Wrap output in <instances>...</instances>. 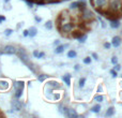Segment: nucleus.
Wrapping results in <instances>:
<instances>
[{"label":"nucleus","instance_id":"obj_1","mask_svg":"<svg viewBox=\"0 0 122 118\" xmlns=\"http://www.w3.org/2000/svg\"><path fill=\"white\" fill-rule=\"evenodd\" d=\"M16 54H17V56L19 57V59H20V60L23 61L25 64H27V63L30 61L29 57H28L27 52H26L24 48H18V49H17V52H16Z\"/></svg>","mask_w":122,"mask_h":118},{"label":"nucleus","instance_id":"obj_2","mask_svg":"<svg viewBox=\"0 0 122 118\" xmlns=\"http://www.w3.org/2000/svg\"><path fill=\"white\" fill-rule=\"evenodd\" d=\"M11 105H12V110L16 111V112H19V111H21L24 107H25V103L21 102V101H19L17 98L11 102Z\"/></svg>","mask_w":122,"mask_h":118},{"label":"nucleus","instance_id":"obj_3","mask_svg":"<svg viewBox=\"0 0 122 118\" xmlns=\"http://www.w3.org/2000/svg\"><path fill=\"white\" fill-rule=\"evenodd\" d=\"M17 52V48L13 45H5V46L2 48V53L3 55H15Z\"/></svg>","mask_w":122,"mask_h":118},{"label":"nucleus","instance_id":"obj_4","mask_svg":"<svg viewBox=\"0 0 122 118\" xmlns=\"http://www.w3.org/2000/svg\"><path fill=\"white\" fill-rule=\"evenodd\" d=\"M47 87L51 88L54 91L55 90H60V89L63 88L62 85H61L59 82H57V80H48V82H47Z\"/></svg>","mask_w":122,"mask_h":118},{"label":"nucleus","instance_id":"obj_5","mask_svg":"<svg viewBox=\"0 0 122 118\" xmlns=\"http://www.w3.org/2000/svg\"><path fill=\"white\" fill-rule=\"evenodd\" d=\"M107 4H108V0H93V4H92V8H107Z\"/></svg>","mask_w":122,"mask_h":118},{"label":"nucleus","instance_id":"obj_6","mask_svg":"<svg viewBox=\"0 0 122 118\" xmlns=\"http://www.w3.org/2000/svg\"><path fill=\"white\" fill-rule=\"evenodd\" d=\"M14 89H25V82L24 80H15L13 83Z\"/></svg>","mask_w":122,"mask_h":118},{"label":"nucleus","instance_id":"obj_7","mask_svg":"<svg viewBox=\"0 0 122 118\" xmlns=\"http://www.w3.org/2000/svg\"><path fill=\"white\" fill-rule=\"evenodd\" d=\"M110 44H112V46H114V47H119L121 45V39H120V37H118V36L114 37Z\"/></svg>","mask_w":122,"mask_h":118},{"label":"nucleus","instance_id":"obj_8","mask_svg":"<svg viewBox=\"0 0 122 118\" xmlns=\"http://www.w3.org/2000/svg\"><path fill=\"white\" fill-rule=\"evenodd\" d=\"M58 110H59L60 114H62L63 116L67 117V111H69V108H67L65 105H63V104H59V106H58Z\"/></svg>","mask_w":122,"mask_h":118},{"label":"nucleus","instance_id":"obj_9","mask_svg":"<svg viewBox=\"0 0 122 118\" xmlns=\"http://www.w3.org/2000/svg\"><path fill=\"white\" fill-rule=\"evenodd\" d=\"M28 67V69L30 70V71L32 72V73H36V74H38V67H36L34 63H32L31 61H29V62L26 64Z\"/></svg>","mask_w":122,"mask_h":118},{"label":"nucleus","instance_id":"obj_10","mask_svg":"<svg viewBox=\"0 0 122 118\" xmlns=\"http://www.w3.org/2000/svg\"><path fill=\"white\" fill-rule=\"evenodd\" d=\"M10 84H9L8 80H0V90H6L9 88Z\"/></svg>","mask_w":122,"mask_h":118},{"label":"nucleus","instance_id":"obj_11","mask_svg":"<svg viewBox=\"0 0 122 118\" xmlns=\"http://www.w3.org/2000/svg\"><path fill=\"white\" fill-rule=\"evenodd\" d=\"M67 46H69V44H64V45L59 44V45H57V47H56V49H55V53L56 54H61L63 51H64V48H66Z\"/></svg>","mask_w":122,"mask_h":118},{"label":"nucleus","instance_id":"obj_12","mask_svg":"<svg viewBox=\"0 0 122 118\" xmlns=\"http://www.w3.org/2000/svg\"><path fill=\"white\" fill-rule=\"evenodd\" d=\"M110 21V27L112 28V29H117V28L120 27V21L119 19H112V21Z\"/></svg>","mask_w":122,"mask_h":118},{"label":"nucleus","instance_id":"obj_13","mask_svg":"<svg viewBox=\"0 0 122 118\" xmlns=\"http://www.w3.org/2000/svg\"><path fill=\"white\" fill-rule=\"evenodd\" d=\"M67 117H70V118L78 117V114H77V112H76V110H74V108H69V111H67Z\"/></svg>","mask_w":122,"mask_h":118},{"label":"nucleus","instance_id":"obj_14","mask_svg":"<svg viewBox=\"0 0 122 118\" xmlns=\"http://www.w3.org/2000/svg\"><path fill=\"white\" fill-rule=\"evenodd\" d=\"M62 80L64 82V84L69 87L70 85H71V75H70V74H65V75H63L62 76Z\"/></svg>","mask_w":122,"mask_h":118},{"label":"nucleus","instance_id":"obj_15","mask_svg":"<svg viewBox=\"0 0 122 118\" xmlns=\"http://www.w3.org/2000/svg\"><path fill=\"white\" fill-rule=\"evenodd\" d=\"M87 8V3H86V0H78V10H79V12L80 11H82L84 9H86Z\"/></svg>","mask_w":122,"mask_h":118},{"label":"nucleus","instance_id":"obj_16","mask_svg":"<svg viewBox=\"0 0 122 118\" xmlns=\"http://www.w3.org/2000/svg\"><path fill=\"white\" fill-rule=\"evenodd\" d=\"M28 31H29V36L30 38H33V37L36 36V33H38V29H36V27H30L29 29H28Z\"/></svg>","mask_w":122,"mask_h":118},{"label":"nucleus","instance_id":"obj_17","mask_svg":"<svg viewBox=\"0 0 122 118\" xmlns=\"http://www.w3.org/2000/svg\"><path fill=\"white\" fill-rule=\"evenodd\" d=\"M90 111L92 113H100V112H101V105H100L99 103H97L95 105H93L92 107H91Z\"/></svg>","mask_w":122,"mask_h":118},{"label":"nucleus","instance_id":"obj_18","mask_svg":"<svg viewBox=\"0 0 122 118\" xmlns=\"http://www.w3.org/2000/svg\"><path fill=\"white\" fill-rule=\"evenodd\" d=\"M114 114H115V107H114V106H110V107H108V110L106 111V113H105V115L107 117L112 116Z\"/></svg>","mask_w":122,"mask_h":118},{"label":"nucleus","instance_id":"obj_19","mask_svg":"<svg viewBox=\"0 0 122 118\" xmlns=\"http://www.w3.org/2000/svg\"><path fill=\"white\" fill-rule=\"evenodd\" d=\"M23 92H24V89H15L14 97L19 99V98H21V96H23Z\"/></svg>","mask_w":122,"mask_h":118},{"label":"nucleus","instance_id":"obj_20","mask_svg":"<svg viewBox=\"0 0 122 118\" xmlns=\"http://www.w3.org/2000/svg\"><path fill=\"white\" fill-rule=\"evenodd\" d=\"M94 101L97 102V103H101V102L104 101V96L103 95H97L94 97Z\"/></svg>","mask_w":122,"mask_h":118},{"label":"nucleus","instance_id":"obj_21","mask_svg":"<svg viewBox=\"0 0 122 118\" xmlns=\"http://www.w3.org/2000/svg\"><path fill=\"white\" fill-rule=\"evenodd\" d=\"M47 77H48V76L46 75V74H38V80L39 82H44L45 80H47Z\"/></svg>","mask_w":122,"mask_h":118},{"label":"nucleus","instance_id":"obj_22","mask_svg":"<svg viewBox=\"0 0 122 118\" xmlns=\"http://www.w3.org/2000/svg\"><path fill=\"white\" fill-rule=\"evenodd\" d=\"M45 28H46V29H48V30H51L54 28V23L51 21H46V23H45Z\"/></svg>","mask_w":122,"mask_h":118},{"label":"nucleus","instance_id":"obj_23","mask_svg":"<svg viewBox=\"0 0 122 118\" xmlns=\"http://www.w3.org/2000/svg\"><path fill=\"white\" fill-rule=\"evenodd\" d=\"M86 77H80L79 80H78V86L80 87V88H82V87H85V84H86Z\"/></svg>","mask_w":122,"mask_h":118},{"label":"nucleus","instance_id":"obj_24","mask_svg":"<svg viewBox=\"0 0 122 118\" xmlns=\"http://www.w3.org/2000/svg\"><path fill=\"white\" fill-rule=\"evenodd\" d=\"M76 55H77V54H76V52L74 51V49H70V51L67 52V57L69 58H75Z\"/></svg>","mask_w":122,"mask_h":118},{"label":"nucleus","instance_id":"obj_25","mask_svg":"<svg viewBox=\"0 0 122 118\" xmlns=\"http://www.w3.org/2000/svg\"><path fill=\"white\" fill-rule=\"evenodd\" d=\"M87 38H88V36H87L86 33H84L80 38H78V41H79V43H85L87 40Z\"/></svg>","mask_w":122,"mask_h":118},{"label":"nucleus","instance_id":"obj_26","mask_svg":"<svg viewBox=\"0 0 122 118\" xmlns=\"http://www.w3.org/2000/svg\"><path fill=\"white\" fill-rule=\"evenodd\" d=\"M77 8H78V1H74L70 4V9H71V10H75V9H77Z\"/></svg>","mask_w":122,"mask_h":118},{"label":"nucleus","instance_id":"obj_27","mask_svg":"<svg viewBox=\"0 0 122 118\" xmlns=\"http://www.w3.org/2000/svg\"><path fill=\"white\" fill-rule=\"evenodd\" d=\"M60 98H61V93L60 92H54V95H53V99L54 100L58 101V100H60Z\"/></svg>","mask_w":122,"mask_h":118},{"label":"nucleus","instance_id":"obj_28","mask_svg":"<svg viewBox=\"0 0 122 118\" xmlns=\"http://www.w3.org/2000/svg\"><path fill=\"white\" fill-rule=\"evenodd\" d=\"M82 61H84L85 64H90L91 63V58L90 57H86V58H84V60Z\"/></svg>","mask_w":122,"mask_h":118},{"label":"nucleus","instance_id":"obj_29","mask_svg":"<svg viewBox=\"0 0 122 118\" xmlns=\"http://www.w3.org/2000/svg\"><path fill=\"white\" fill-rule=\"evenodd\" d=\"M12 32H13L12 29H5V30H4V34H5L6 37H8V36H11V34H12Z\"/></svg>","mask_w":122,"mask_h":118},{"label":"nucleus","instance_id":"obj_30","mask_svg":"<svg viewBox=\"0 0 122 118\" xmlns=\"http://www.w3.org/2000/svg\"><path fill=\"white\" fill-rule=\"evenodd\" d=\"M114 65H115V67H114V70H115V71L118 72V71H120V70H121V65L119 64V63H116V64H114Z\"/></svg>","mask_w":122,"mask_h":118},{"label":"nucleus","instance_id":"obj_31","mask_svg":"<svg viewBox=\"0 0 122 118\" xmlns=\"http://www.w3.org/2000/svg\"><path fill=\"white\" fill-rule=\"evenodd\" d=\"M112 64H116V63H118V58H117L116 56H112Z\"/></svg>","mask_w":122,"mask_h":118},{"label":"nucleus","instance_id":"obj_32","mask_svg":"<svg viewBox=\"0 0 122 118\" xmlns=\"http://www.w3.org/2000/svg\"><path fill=\"white\" fill-rule=\"evenodd\" d=\"M110 74H112V76L114 78H116L117 76H118V73H117V71H115V70H112V71H110Z\"/></svg>","mask_w":122,"mask_h":118},{"label":"nucleus","instance_id":"obj_33","mask_svg":"<svg viewBox=\"0 0 122 118\" xmlns=\"http://www.w3.org/2000/svg\"><path fill=\"white\" fill-rule=\"evenodd\" d=\"M39 54H40V52H39L38 49H36V51H33V53H32V55H33L36 58H39Z\"/></svg>","mask_w":122,"mask_h":118},{"label":"nucleus","instance_id":"obj_34","mask_svg":"<svg viewBox=\"0 0 122 118\" xmlns=\"http://www.w3.org/2000/svg\"><path fill=\"white\" fill-rule=\"evenodd\" d=\"M104 47H105L106 49H109L110 47H112V44H110V43H107V42H105V43H104Z\"/></svg>","mask_w":122,"mask_h":118},{"label":"nucleus","instance_id":"obj_35","mask_svg":"<svg viewBox=\"0 0 122 118\" xmlns=\"http://www.w3.org/2000/svg\"><path fill=\"white\" fill-rule=\"evenodd\" d=\"M23 36L24 37H28V36H29V31H28V29L24 30V31H23Z\"/></svg>","mask_w":122,"mask_h":118},{"label":"nucleus","instance_id":"obj_36","mask_svg":"<svg viewBox=\"0 0 122 118\" xmlns=\"http://www.w3.org/2000/svg\"><path fill=\"white\" fill-rule=\"evenodd\" d=\"M97 92H103V86H102V85H99V87H97Z\"/></svg>","mask_w":122,"mask_h":118},{"label":"nucleus","instance_id":"obj_37","mask_svg":"<svg viewBox=\"0 0 122 118\" xmlns=\"http://www.w3.org/2000/svg\"><path fill=\"white\" fill-rule=\"evenodd\" d=\"M34 19H36V21H38V23H40V21H42V18H41L40 16H34Z\"/></svg>","mask_w":122,"mask_h":118},{"label":"nucleus","instance_id":"obj_38","mask_svg":"<svg viewBox=\"0 0 122 118\" xmlns=\"http://www.w3.org/2000/svg\"><path fill=\"white\" fill-rule=\"evenodd\" d=\"M92 58L95 59V60H97V59H99V56H97V53H93V54H92Z\"/></svg>","mask_w":122,"mask_h":118},{"label":"nucleus","instance_id":"obj_39","mask_svg":"<svg viewBox=\"0 0 122 118\" xmlns=\"http://www.w3.org/2000/svg\"><path fill=\"white\" fill-rule=\"evenodd\" d=\"M45 56V53L44 52H40V54H39V58H43Z\"/></svg>","mask_w":122,"mask_h":118},{"label":"nucleus","instance_id":"obj_40","mask_svg":"<svg viewBox=\"0 0 122 118\" xmlns=\"http://www.w3.org/2000/svg\"><path fill=\"white\" fill-rule=\"evenodd\" d=\"M79 69H80V65L79 64H76L75 67H74V70H75V71H79Z\"/></svg>","mask_w":122,"mask_h":118},{"label":"nucleus","instance_id":"obj_41","mask_svg":"<svg viewBox=\"0 0 122 118\" xmlns=\"http://www.w3.org/2000/svg\"><path fill=\"white\" fill-rule=\"evenodd\" d=\"M53 1L54 0H44V2H45V4H51V3H53Z\"/></svg>","mask_w":122,"mask_h":118},{"label":"nucleus","instance_id":"obj_42","mask_svg":"<svg viewBox=\"0 0 122 118\" xmlns=\"http://www.w3.org/2000/svg\"><path fill=\"white\" fill-rule=\"evenodd\" d=\"M60 44V41L59 40H56L55 42H54V46H57V45H59Z\"/></svg>","mask_w":122,"mask_h":118},{"label":"nucleus","instance_id":"obj_43","mask_svg":"<svg viewBox=\"0 0 122 118\" xmlns=\"http://www.w3.org/2000/svg\"><path fill=\"white\" fill-rule=\"evenodd\" d=\"M5 21V17L0 15V23H2V21Z\"/></svg>","mask_w":122,"mask_h":118},{"label":"nucleus","instance_id":"obj_44","mask_svg":"<svg viewBox=\"0 0 122 118\" xmlns=\"http://www.w3.org/2000/svg\"><path fill=\"white\" fill-rule=\"evenodd\" d=\"M4 2H5V3H8V2H10V0H4Z\"/></svg>","mask_w":122,"mask_h":118},{"label":"nucleus","instance_id":"obj_45","mask_svg":"<svg viewBox=\"0 0 122 118\" xmlns=\"http://www.w3.org/2000/svg\"><path fill=\"white\" fill-rule=\"evenodd\" d=\"M120 99H122V92H120Z\"/></svg>","mask_w":122,"mask_h":118},{"label":"nucleus","instance_id":"obj_46","mask_svg":"<svg viewBox=\"0 0 122 118\" xmlns=\"http://www.w3.org/2000/svg\"><path fill=\"white\" fill-rule=\"evenodd\" d=\"M120 84H121V86H122V82H121V83H120Z\"/></svg>","mask_w":122,"mask_h":118},{"label":"nucleus","instance_id":"obj_47","mask_svg":"<svg viewBox=\"0 0 122 118\" xmlns=\"http://www.w3.org/2000/svg\"><path fill=\"white\" fill-rule=\"evenodd\" d=\"M60 1H64V0H60Z\"/></svg>","mask_w":122,"mask_h":118},{"label":"nucleus","instance_id":"obj_48","mask_svg":"<svg viewBox=\"0 0 122 118\" xmlns=\"http://www.w3.org/2000/svg\"><path fill=\"white\" fill-rule=\"evenodd\" d=\"M121 77H122V75H121Z\"/></svg>","mask_w":122,"mask_h":118}]
</instances>
